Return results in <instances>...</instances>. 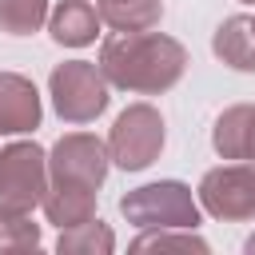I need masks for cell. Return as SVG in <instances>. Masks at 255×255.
I'll return each mask as SVG.
<instances>
[{
	"instance_id": "obj_1",
	"label": "cell",
	"mask_w": 255,
	"mask_h": 255,
	"mask_svg": "<svg viewBox=\"0 0 255 255\" xmlns=\"http://www.w3.org/2000/svg\"><path fill=\"white\" fill-rule=\"evenodd\" d=\"M100 72L108 84L139 96L175 88L187 72V48L163 32H116L100 44Z\"/></svg>"
},
{
	"instance_id": "obj_2",
	"label": "cell",
	"mask_w": 255,
	"mask_h": 255,
	"mask_svg": "<svg viewBox=\"0 0 255 255\" xmlns=\"http://www.w3.org/2000/svg\"><path fill=\"white\" fill-rule=\"evenodd\" d=\"M120 215L139 231H195L199 227V203L191 199V187L179 179H159L128 191L120 199Z\"/></svg>"
},
{
	"instance_id": "obj_3",
	"label": "cell",
	"mask_w": 255,
	"mask_h": 255,
	"mask_svg": "<svg viewBox=\"0 0 255 255\" xmlns=\"http://www.w3.org/2000/svg\"><path fill=\"white\" fill-rule=\"evenodd\" d=\"M48 96L64 124H92L96 116L108 112V100H112L108 76L100 72V64H88V60L56 64L48 76Z\"/></svg>"
},
{
	"instance_id": "obj_4",
	"label": "cell",
	"mask_w": 255,
	"mask_h": 255,
	"mask_svg": "<svg viewBox=\"0 0 255 255\" xmlns=\"http://www.w3.org/2000/svg\"><path fill=\"white\" fill-rule=\"evenodd\" d=\"M48 191V155L36 143H8L0 151V215H32Z\"/></svg>"
},
{
	"instance_id": "obj_5",
	"label": "cell",
	"mask_w": 255,
	"mask_h": 255,
	"mask_svg": "<svg viewBox=\"0 0 255 255\" xmlns=\"http://www.w3.org/2000/svg\"><path fill=\"white\" fill-rule=\"evenodd\" d=\"M163 151V116L151 104H131L116 116L108 135V155L124 171H143Z\"/></svg>"
},
{
	"instance_id": "obj_6",
	"label": "cell",
	"mask_w": 255,
	"mask_h": 255,
	"mask_svg": "<svg viewBox=\"0 0 255 255\" xmlns=\"http://www.w3.org/2000/svg\"><path fill=\"white\" fill-rule=\"evenodd\" d=\"M108 147L88 135V131H72V135H60L52 155H48V183L52 187H76V191H96L100 195V183L108 175Z\"/></svg>"
},
{
	"instance_id": "obj_7",
	"label": "cell",
	"mask_w": 255,
	"mask_h": 255,
	"mask_svg": "<svg viewBox=\"0 0 255 255\" xmlns=\"http://www.w3.org/2000/svg\"><path fill=\"white\" fill-rule=\"evenodd\" d=\"M199 203L223 223L255 219V163H223L199 179Z\"/></svg>"
},
{
	"instance_id": "obj_8",
	"label": "cell",
	"mask_w": 255,
	"mask_h": 255,
	"mask_svg": "<svg viewBox=\"0 0 255 255\" xmlns=\"http://www.w3.org/2000/svg\"><path fill=\"white\" fill-rule=\"evenodd\" d=\"M40 92L16 72H0V135H20L40 128Z\"/></svg>"
},
{
	"instance_id": "obj_9",
	"label": "cell",
	"mask_w": 255,
	"mask_h": 255,
	"mask_svg": "<svg viewBox=\"0 0 255 255\" xmlns=\"http://www.w3.org/2000/svg\"><path fill=\"white\" fill-rule=\"evenodd\" d=\"M211 147L223 159H251L255 163V104L227 108L211 128Z\"/></svg>"
},
{
	"instance_id": "obj_10",
	"label": "cell",
	"mask_w": 255,
	"mask_h": 255,
	"mask_svg": "<svg viewBox=\"0 0 255 255\" xmlns=\"http://www.w3.org/2000/svg\"><path fill=\"white\" fill-rule=\"evenodd\" d=\"M100 24H104V20H100V8H92L88 0H60L56 12L48 16L52 40L64 44V48H84V44H92L96 32H100Z\"/></svg>"
},
{
	"instance_id": "obj_11",
	"label": "cell",
	"mask_w": 255,
	"mask_h": 255,
	"mask_svg": "<svg viewBox=\"0 0 255 255\" xmlns=\"http://www.w3.org/2000/svg\"><path fill=\"white\" fill-rule=\"evenodd\" d=\"M211 52L235 72H255V16H227L211 36Z\"/></svg>"
},
{
	"instance_id": "obj_12",
	"label": "cell",
	"mask_w": 255,
	"mask_h": 255,
	"mask_svg": "<svg viewBox=\"0 0 255 255\" xmlns=\"http://www.w3.org/2000/svg\"><path fill=\"white\" fill-rule=\"evenodd\" d=\"M96 8L116 32H147L163 20V0H96Z\"/></svg>"
},
{
	"instance_id": "obj_13",
	"label": "cell",
	"mask_w": 255,
	"mask_h": 255,
	"mask_svg": "<svg viewBox=\"0 0 255 255\" xmlns=\"http://www.w3.org/2000/svg\"><path fill=\"white\" fill-rule=\"evenodd\" d=\"M40 207H44L48 223H56V227H76V223L96 219V191H76V187H52V183H48Z\"/></svg>"
},
{
	"instance_id": "obj_14",
	"label": "cell",
	"mask_w": 255,
	"mask_h": 255,
	"mask_svg": "<svg viewBox=\"0 0 255 255\" xmlns=\"http://www.w3.org/2000/svg\"><path fill=\"white\" fill-rule=\"evenodd\" d=\"M112 247H116V235L100 219H88V223H76V227H60V239H56V251L60 255H80V251L108 255Z\"/></svg>"
},
{
	"instance_id": "obj_15",
	"label": "cell",
	"mask_w": 255,
	"mask_h": 255,
	"mask_svg": "<svg viewBox=\"0 0 255 255\" xmlns=\"http://www.w3.org/2000/svg\"><path fill=\"white\" fill-rule=\"evenodd\" d=\"M48 20V0H0V32L32 36Z\"/></svg>"
},
{
	"instance_id": "obj_16",
	"label": "cell",
	"mask_w": 255,
	"mask_h": 255,
	"mask_svg": "<svg viewBox=\"0 0 255 255\" xmlns=\"http://www.w3.org/2000/svg\"><path fill=\"white\" fill-rule=\"evenodd\" d=\"M40 227L28 215H0V251H36Z\"/></svg>"
},
{
	"instance_id": "obj_17",
	"label": "cell",
	"mask_w": 255,
	"mask_h": 255,
	"mask_svg": "<svg viewBox=\"0 0 255 255\" xmlns=\"http://www.w3.org/2000/svg\"><path fill=\"white\" fill-rule=\"evenodd\" d=\"M131 251H207V243L199 239V235H191V231H183V235H175V227H163V231H147V235H139L135 243H131Z\"/></svg>"
},
{
	"instance_id": "obj_18",
	"label": "cell",
	"mask_w": 255,
	"mask_h": 255,
	"mask_svg": "<svg viewBox=\"0 0 255 255\" xmlns=\"http://www.w3.org/2000/svg\"><path fill=\"white\" fill-rule=\"evenodd\" d=\"M247 251H251V255H255V235H251V239H247Z\"/></svg>"
},
{
	"instance_id": "obj_19",
	"label": "cell",
	"mask_w": 255,
	"mask_h": 255,
	"mask_svg": "<svg viewBox=\"0 0 255 255\" xmlns=\"http://www.w3.org/2000/svg\"><path fill=\"white\" fill-rule=\"evenodd\" d=\"M243 4H255V0H243Z\"/></svg>"
}]
</instances>
